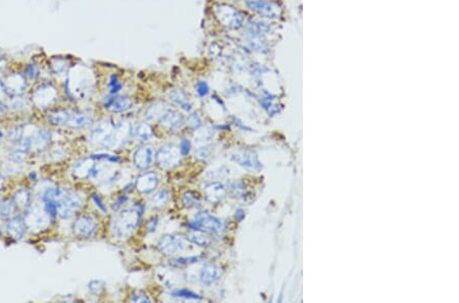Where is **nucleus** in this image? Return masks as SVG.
<instances>
[{
  "label": "nucleus",
  "instance_id": "1",
  "mask_svg": "<svg viewBox=\"0 0 459 303\" xmlns=\"http://www.w3.org/2000/svg\"><path fill=\"white\" fill-rule=\"evenodd\" d=\"M143 209L140 205H134L118 214L113 221V235L119 239L129 237L137 230L141 222Z\"/></svg>",
  "mask_w": 459,
  "mask_h": 303
},
{
  "label": "nucleus",
  "instance_id": "2",
  "mask_svg": "<svg viewBox=\"0 0 459 303\" xmlns=\"http://www.w3.org/2000/svg\"><path fill=\"white\" fill-rule=\"evenodd\" d=\"M84 199L80 193L59 188L56 197V212L62 219L71 218L83 206Z\"/></svg>",
  "mask_w": 459,
  "mask_h": 303
},
{
  "label": "nucleus",
  "instance_id": "3",
  "mask_svg": "<svg viewBox=\"0 0 459 303\" xmlns=\"http://www.w3.org/2000/svg\"><path fill=\"white\" fill-rule=\"evenodd\" d=\"M91 87L92 79L90 71L85 67L73 69V72L70 73L67 80L68 92L77 98H83L91 91Z\"/></svg>",
  "mask_w": 459,
  "mask_h": 303
},
{
  "label": "nucleus",
  "instance_id": "4",
  "mask_svg": "<svg viewBox=\"0 0 459 303\" xmlns=\"http://www.w3.org/2000/svg\"><path fill=\"white\" fill-rule=\"evenodd\" d=\"M53 217L45 208L44 203L38 204H30L26 210L24 215V221L26 224V228L34 233L41 232L47 229L50 225V221Z\"/></svg>",
  "mask_w": 459,
  "mask_h": 303
},
{
  "label": "nucleus",
  "instance_id": "5",
  "mask_svg": "<svg viewBox=\"0 0 459 303\" xmlns=\"http://www.w3.org/2000/svg\"><path fill=\"white\" fill-rule=\"evenodd\" d=\"M114 124L110 121H103L98 123L91 132V141L107 149L118 148V142L116 138Z\"/></svg>",
  "mask_w": 459,
  "mask_h": 303
},
{
  "label": "nucleus",
  "instance_id": "6",
  "mask_svg": "<svg viewBox=\"0 0 459 303\" xmlns=\"http://www.w3.org/2000/svg\"><path fill=\"white\" fill-rule=\"evenodd\" d=\"M182 154L179 147L174 144H165L157 151L155 160L163 169H177L182 163Z\"/></svg>",
  "mask_w": 459,
  "mask_h": 303
},
{
  "label": "nucleus",
  "instance_id": "7",
  "mask_svg": "<svg viewBox=\"0 0 459 303\" xmlns=\"http://www.w3.org/2000/svg\"><path fill=\"white\" fill-rule=\"evenodd\" d=\"M187 240L184 237L176 234L164 235L159 239L157 243L158 250L166 256H173L179 252H183L185 249H187Z\"/></svg>",
  "mask_w": 459,
  "mask_h": 303
},
{
  "label": "nucleus",
  "instance_id": "8",
  "mask_svg": "<svg viewBox=\"0 0 459 303\" xmlns=\"http://www.w3.org/2000/svg\"><path fill=\"white\" fill-rule=\"evenodd\" d=\"M189 226L192 230H206L210 233H217L221 227L220 222L207 210L197 212Z\"/></svg>",
  "mask_w": 459,
  "mask_h": 303
},
{
  "label": "nucleus",
  "instance_id": "9",
  "mask_svg": "<svg viewBox=\"0 0 459 303\" xmlns=\"http://www.w3.org/2000/svg\"><path fill=\"white\" fill-rule=\"evenodd\" d=\"M58 90L52 85H41L38 87L33 95V103L40 108H47L58 100Z\"/></svg>",
  "mask_w": 459,
  "mask_h": 303
},
{
  "label": "nucleus",
  "instance_id": "10",
  "mask_svg": "<svg viewBox=\"0 0 459 303\" xmlns=\"http://www.w3.org/2000/svg\"><path fill=\"white\" fill-rule=\"evenodd\" d=\"M73 229L75 233L84 238H90L97 234L98 224L96 219L91 215H82L76 219Z\"/></svg>",
  "mask_w": 459,
  "mask_h": 303
},
{
  "label": "nucleus",
  "instance_id": "11",
  "mask_svg": "<svg viewBox=\"0 0 459 303\" xmlns=\"http://www.w3.org/2000/svg\"><path fill=\"white\" fill-rule=\"evenodd\" d=\"M156 153L150 145H142L134 152L133 160L135 166L140 170H147L155 162Z\"/></svg>",
  "mask_w": 459,
  "mask_h": 303
},
{
  "label": "nucleus",
  "instance_id": "12",
  "mask_svg": "<svg viewBox=\"0 0 459 303\" xmlns=\"http://www.w3.org/2000/svg\"><path fill=\"white\" fill-rule=\"evenodd\" d=\"M50 133L48 131L45 130H36L33 131L31 133V135L23 140L26 141V143L28 144L30 151L34 150V151H42L45 148H47V146L50 143Z\"/></svg>",
  "mask_w": 459,
  "mask_h": 303
},
{
  "label": "nucleus",
  "instance_id": "13",
  "mask_svg": "<svg viewBox=\"0 0 459 303\" xmlns=\"http://www.w3.org/2000/svg\"><path fill=\"white\" fill-rule=\"evenodd\" d=\"M4 84L9 95L12 96H21L27 88L26 78L22 74H11L7 77Z\"/></svg>",
  "mask_w": 459,
  "mask_h": 303
},
{
  "label": "nucleus",
  "instance_id": "14",
  "mask_svg": "<svg viewBox=\"0 0 459 303\" xmlns=\"http://www.w3.org/2000/svg\"><path fill=\"white\" fill-rule=\"evenodd\" d=\"M6 229L8 234L15 240H20L24 237L26 232V224L24 217L20 214L12 215L6 223Z\"/></svg>",
  "mask_w": 459,
  "mask_h": 303
},
{
  "label": "nucleus",
  "instance_id": "15",
  "mask_svg": "<svg viewBox=\"0 0 459 303\" xmlns=\"http://www.w3.org/2000/svg\"><path fill=\"white\" fill-rule=\"evenodd\" d=\"M158 122L166 131L176 132L183 126L184 119L179 112L168 108Z\"/></svg>",
  "mask_w": 459,
  "mask_h": 303
},
{
  "label": "nucleus",
  "instance_id": "16",
  "mask_svg": "<svg viewBox=\"0 0 459 303\" xmlns=\"http://www.w3.org/2000/svg\"><path fill=\"white\" fill-rule=\"evenodd\" d=\"M159 184V179L155 173H145L137 180L135 187L142 194H149L153 192Z\"/></svg>",
  "mask_w": 459,
  "mask_h": 303
},
{
  "label": "nucleus",
  "instance_id": "17",
  "mask_svg": "<svg viewBox=\"0 0 459 303\" xmlns=\"http://www.w3.org/2000/svg\"><path fill=\"white\" fill-rule=\"evenodd\" d=\"M213 11L215 18L222 25L233 27L236 24H238V18H236V15L231 8H227L226 6L223 5H217L214 7Z\"/></svg>",
  "mask_w": 459,
  "mask_h": 303
},
{
  "label": "nucleus",
  "instance_id": "18",
  "mask_svg": "<svg viewBox=\"0 0 459 303\" xmlns=\"http://www.w3.org/2000/svg\"><path fill=\"white\" fill-rule=\"evenodd\" d=\"M218 279V269L217 267L209 262H205L203 263V265L201 266V268L198 271V280L199 282L206 286L209 287L212 284H214Z\"/></svg>",
  "mask_w": 459,
  "mask_h": 303
},
{
  "label": "nucleus",
  "instance_id": "19",
  "mask_svg": "<svg viewBox=\"0 0 459 303\" xmlns=\"http://www.w3.org/2000/svg\"><path fill=\"white\" fill-rule=\"evenodd\" d=\"M95 163L92 158L81 159L73 167V176L76 179H88L91 177Z\"/></svg>",
  "mask_w": 459,
  "mask_h": 303
},
{
  "label": "nucleus",
  "instance_id": "20",
  "mask_svg": "<svg viewBox=\"0 0 459 303\" xmlns=\"http://www.w3.org/2000/svg\"><path fill=\"white\" fill-rule=\"evenodd\" d=\"M105 107L114 114H121L129 111L132 107V101L127 96H117L110 98L106 103Z\"/></svg>",
  "mask_w": 459,
  "mask_h": 303
},
{
  "label": "nucleus",
  "instance_id": "21",
  "mask_svg": "<svg viewBox=\"0 0 459 303\" xmlns=\"http://www.w3.org/2000/svg\"><path fill=\"white\" fill-rule=\"evenodd\" d=\"M224 195V189L221 184L210 182L204 188V196L210 203H215L221 200Z\"/></svg>",
  "mask_w": 459,
  "mask_h": 303
},
{
  "label": "nucleus",
  "instance_id": "22",
  "mask_svg": "<svg viewBox=\"0 0 459 303\" xmlns=\"http://www.w3.org/2000/svg\"><path fill=\"white\" fill-rule=\"evenodd\" d=\"M170 200V194L167 190L165 189H161L157 192H155L151 197H150V206L152 207V209L155 210H160L163 209Z\"/></svg>",
  "mask_w": 459,
  "mask_h": 303
},
{
  "label": "nucleus",
  "instance_id": "23",
  "mask_svg": "<svg viewBox=\"0 0 459 303\" xmlns=\"http://www.w3.org/2000/svg\"><path fill=\"white\" fill-rule=\"evenodd\" d=\"M212 136H213L212 129L201 126L195 129V132L193 134V144L196 145L197 147L208 145L212 139Z\"/></svg>",
  "mask_w": 459,
  "mask_h": 303
},
{
  "label": "nucleus",
  "instance_id": "24",
  "mask_svg": "<svg viewBox=\"0 0 459 303\" xmlns=\"http://www.w3.org/2000/svg\"><path fill=\"white\" fill-rule=\"evenodd\" d=\"M92 122L93 118L89 113H77L72 114L68 126L72 129H82L89 126Z\"/></svg>",
  "mask_w": 459,
  "mask_h": 303
},
{
  "label": "nucleus",
  "instance_id": "25",
  "mask_svg": "<svg viewBox=\"0 0 459 303\" xmlns=\"http://www.w3.org/2000/svg\"><path fill=\"white\" fill-rule=\"evenodd\" d=\"M169 99L177 104L178 106H180L183 111H185L186 113H192L193 112V106L190 103L188 97L186 96V94L182 91V90H174L169 93Z\"/></svg>",
  "mask_w": 459,
  "mask_h": 303
},
{
  "label": "nucleus",
  "instance_id": "26",
  "mask_svg": "<svg viewBox=\"0 0 459 303\" xmlns=\"http://www.w3.org/2000/svg\"><path fill=\"white\" fill-rule=\"evenodd\" d=\"M187 240L199 247H207L210 244L209 236L202 230H193L188 235Z\"/></svg>",
  "mask_w": 459,
  "mask_h": 303
},
{
  "label": "nucleus",
  "instance_id": "27",
  "mask_svg": "<svg viewBox=\"0 0 459 303\" xmlns=\"http://www.w3.org/2000/svg\"><path fill=\"white\" fill-rule=\"evenodd\" d=\"M72 117V114L65 109H59L56 112L51 113L48 116V121L50 124L54 126H65L68 125L70 122V119Z\"/></svg>",
  "mask_w": 459,
  "mask_h": 303
},
{
  "label": "nucleus",
  "instance_id": "28",
  "mask_svg": "<svg viewBox=\"0 0 459 303\" xmlns=\"http://www.w3.org/2000/svg\"><path fill=\"white\" fill-rule=\"evenodd\" d=\"M167 109L168 108L166 104L162 102H156L148 108L146 113V118L148 121H159Z\"/></svg>",
  "mask_w": 459,
  "mask_h": 303
},
{
  "label": "nucleus",
  "instance_id": "29",
  "mask_svg": "<svg viewBox=\"0 0 459 303\" xmlns=\"http://www.w3.org/2000/svg\"><path fill=\"white\" fill-rule=\"evenodd\" d=\"M135 138L139 141H147L152 136V129L147 123H139L133 129Z\"/></svg>",
  "mask_w": 459,
  "mask_h": 303
},
{
  "label": "nucleus",
  "instance_id": "30",
  "mask_svg": "<svg viewBox=\"0 0 459 303\" xmlns=\"http://www.w3.org/2000/svg\"><path fill=\"white\" fill-rule=\"evenodd\" d=\"M14 202L17 206V208H28L31 202V194L27 189H20L16 192L14 197Z\"/></svg>",
  "mask_w": 459,
  "mask_h": 303
},
{
  "label": "nucleus",
  "instance_id": "31",
  "mask_svg": "<svg viewBox=\"0 0 459 303\" xmlns=\"http://www.w3.org/2000/svg\"><path fill=\"white\" fill-rule=\"evenodd\" d=\"M182 203L187 208H194L199 206L200 200L194 192L187 191L182 195Z\"/></svg>",
  "mask_w": 459,
  "mask_h": 303
},
{
  "label": "nucleus",
  "instance_id": "32",
  "mask_svg": "<svg viewBox=\"0 0 459 303\" xmlns=\"http://www.w3.org/2000/svg\"><path fill=\"white\" fill-rule=\"evenodd\" d=\"M17 209V206L14 200H4L0 202V215L10 217L13 215L14 211Z\"/></svg>",
  "mask_w": 459,
  "mask_h": 303
},
{
  "label": "nucleus",
  "instance_id": "33",
  "mask_svg": "<svg viewBox=\"0 0 459 303\" xmlns=\"http://www.w3.org/2000/svg\"><path fill=\"white\" fill-rule=\"evenodd\" d=\"M51 69L55 75H64L65 73H67L68 64L63 59H53L51 61Z\"/></svg>",
  "mask_w": 459,
  "mask_h": 303
},
{
  "label": "nucleus",
  "instance_id": "34",
  "mask_svg": "<svg viewBox=\"0 0 459 303\" xmlns=\"http://www.w3.org/2000/svg\"><path fill=\"white\" fill-rule=\"evenodd\" d=\"M200 259L199 256H189V257H179L176 259H173L170 264L175 267H183L190 264H193L197 262Z\"/></svg>",
  "mask_w": 459,
  "mask_h": 303
},
{
  "label": "nucleus",
  "instance_id": "35",
  "mask_svg": "<svg viewBox=\"0 0 459 303\" xmlns=\"http://www.w3.org/2000/svg\"><path fill=\"white\" fill-rule=\"evenodd\" d=\"M173 295L177 296V297H182V298H185V299H189V300H202L203 299V297L200 296L198 293H195V292H193L191 290H188V289H180V290L174 291Z\"/></svg>",
  "mask_w": 459,
  "mask_h": 303
},
{
  "label": "nucleus",
  "instance_id": "36",
  "mask_svg": "<svg viewBox=\"0 0 459 303\" xmlns=\"http://www.w3.org/2000/svg\"><path fill=\"white\" fill-rule=\"evenodd\" d=\"M23 136H24V127H20V126L15 127L8 133V139L11 142H15V143L21 142L23 140Z\"/></svg>",
  "mask_w": 459,
  "mask_h": 303
},
{
  "label": "nucleus",
  "instance_id": "37",
  "mask_svg": "<svg viewBox=\"0 0 459 303\" xmlns=\"http://www.w3.org/2000/svg\"><path fill=\"white\" fill-rule=\"evenodd\" d=\"M108 88H109V93L112 95L118 94L122 88H123V84L121 83V81L119 80L117 75H111L108 81Z\"/></svg>",
  "mask_w": 459,
  "mask_h": 303
},
{
  "label": "nucleus",
  "instance_id": "38",
  "mask_svg": "<svg viewBox=\"0 0 459 303\" xmlns=\"http://www.w3.org/2000/svg\"><path fill=\"white\" fill-rule=\"evenodd\" d=\"M104 287H105V283L101 280H93L89 283V286H88L90 292L93 293L94 295H99L104 290Z\"/></svg>",
  "mask_w": 459,
  "mask_h": 303
},
{
  "label": "nucleus",
  "instance_id": "39",
  "mask_svg": "<svg viewBox=\"0 0 459 303\" xmlns=\"http://www.w3.org/2000/svg\"><path fill=\"white\" fill-rule=\"evenodd\" d=\"M195 88H196V92L200 98H205L210 92V88H209L207 82H205V81L197 82Z\"/></svg>",
  "mask_w": 459,
  "mask_h": 303
},
{
  "label": "nucleus",
  "instance_id": "40",
  "mask_svg": "<svg viewBox=\"0 0 459 303\" xmlns=\"http://www.w3.org/2000/svg\"><path fill=\"white\" fill-rule=\"evenodd\" d=\"M210 151L211 149L209 145L199 146L195 151V158H197L198 160H204L210 155Z\"/></svg>",
  "mask_w": 459,
  "mask_h": 303
},
{
  "label": "nucleus",
  "instance_id": "41",
  "mask_svg": "<svg viewBox=\"0 0 459 303\" xmlns=\"http://www.w3.org/2000/svg\"><path fill=\"white\" fill-rule=\"evenodd\" d=\"M92 159H98V160H102V161H108L111 163H117L121 160L120 157L114 156V155H110V154H93L91 156Z\"/></svg>",
  "mask_w": 459,
  "mask_h": 303
},
{
  "label": "nucleus",
  "instance_id": "42",
  "mask_svg": "<svg viewBox=\"0 0 459 303\" xmlns=\"http://www.w3.org/2000/svg\"><path fill=\"white\" fill-rule=\"evenodd\" d=\"M26 105V101L21 96H14L10 102V107L15 111L23 109Z\"/></svg>",
  "mask_w": 459,
  "mask_h": 303
},
{
  "label": "nucleus",
  "instance_id": "43",
  "mask_svg": "<svg viewBox=\"0 0 459 303\" xmlns=\"http://www.w3.org/2000/svg\"><path fill=\"white\" fill-rule=\"evenodd\" d=\"M191 147H192V144H191V142L188 139H186V138L182 139V141L180 143V146H179V149H180V152H181L182 156H186L187 154H189V152L191 150Z\"/></svg>",
  "mask_w": 459,
  "mask_h": 303
},
{
  "label": "nucleus",
  "instance_id": "44",
  "mask_svg": "<svg viewBox=\"0 0 459 303\" xmlns=\"http://www.w3.org/2000/svg\"><path fill=\"white\" fill-rule=\"evenodd\" d=\"M188 123H189V125H190L192 128H194V129H197V128H199V127L202 126L201 118H200L197 114H191L190 117H189V119H188Z\"/></svg>",
  "mask_w": 459,
  "mask_h": 303
},
{
  "label": "nucleus",
  "instance_id": "45",
  "mask_svg": "<svg viewBox=\"0 0 459 303\" xmlns=\"http://www.w3.org/2000/svg\"><path fill=\"white\" fill-rule=\"evenodd\" d=\"M39 76V69L36 65H30L26 70V77L31 80H35Z\"/></svg>",
  "mask_w": 459,
  "mask_h": 303
},
{
  "label": "nucleus",
  "instance_id": "46",
  "mask_svg": "<svg viewBox=\"0 0 459 303\" xmlns=\"http://www.w3.org/2000/svg\"><path fill=\"white\" fill-rule=\"evenodd\" d=\"M131 300L133 302H151V299L147 295H145L144 293H137V294H135L131 298Z\"/></svg>",
  "mask_w": 459,
  "mask_h": 303
},
{
  "label": "nucleus",
  "instance_id": "47",
  "mask_svg": "<svg viewBox=\"0 0 459 303\" xmlns=\"http://www.w3.org/2000/svg\"><path fill=\"white\" fill-rule=\"evenodd\" d=\"M92 200L95 202V204H96V206L103 212V213H106L107 212V208H106V206L103 204V202H102V200L100 199V197L98 196V195H96V194H93L92 195Z\"/></svg>",
  "mask_w": 459,
  "mask_h": 303
},
{
  "label": "nucleus",
  "instance_id": "48",
  "mask_svg": "<svg viewBox=\"0 0 459 303\" xmlns=\"http://www.w3.org/2000/svg\"><path fill=\"white\" fill-rule=\"evenodd\" d=\"M49 155L52 160L60 161L62 158L65 157V152H63L61 149H53Z\"/></svg>",
  "mask_w": 459,
  "mask_h": 303
},
{
  "label": "nucleus",
  "instance_id": "49",
  "mask_svg": "<svg viewBox=\"0 0 459 303\" xmlns=\"http://www.w3.org/2000/svg\"><path fill=\"white\" fill-rule=\"evenodd\" d=\"M157 224H158V219H157V218L153 217V218L149 219V221L147 222V224H146L147 231H148L149 233L155 232V230H156V228H157Z\"/></svg>",
  "mask_w": 459,
  "mask_h": 303
},
{
  "label": "nucleus",
  "instance_id": "50",
  "mask_svg": "<svg viewBox=\"0 0 459 303\" xmlns=\"http://www.w3.org/2000/svg\"><path fill=\"white\" fill-rule=\"evenodd\" d=\"M127 200H128V197L127 196H123V197H121L120 199H118L113 204H112V209L113 210H118V209H120L121 207H122V205H124L126 202H127Z\"/></svg>",
  "mask_w": 459,
  "mask_h": 303
},
{
  "label": "nucleus",
  "instance_id": "51",
  "mask_svg": "<svg viewBox=\"0 0 459 303\" xmlns=\"http://www.w3.org/2000/svg\"><path fill=\"white\" fill-rule=\"evenodd\" d=\"M8 96H9V93H8V91L6 89V86H5V84L2 81H0V100L3 101V99L7 98Z\"/></svg>",
  "mask_w": 459,
  "mask_h": 303
},
{
  "label": "nucleus",
  "instance_id": "52",
  "mask_svg": "<svg viewBox=\"0 0 459 303\" xmlns=\"http://www.w3.org/2000/svg\"><path fill=\"white\" fill-rule=\"evenodd\" d=\"M6 112H7V105L2 100H0V116L6 114Z\"/></svg>",
  "mask_w": 459,
  "mask_h": 303
},
{
  "label": "nucleus",
  "instance_id": "53",
  "mask_svg": "<svg viewBox=\"0 0 459 303\" xmlns=\"http://www.w3.org/2000/svg\"><path fill=\"white\" fill-rule=\"evenodd\" d=\"M5 183H6L5 177L3 176V174H2V173H0V190H2V189L4 188V186H5Z\"/></svg>",
  "mask_w": 459,
  "mask_h": 303
}]
</instances>
